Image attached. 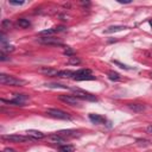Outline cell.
Instances as JSON below:
<instances>
[{
    "label": "cell",
    "mask_w": 152,
    "mask_h": 152,
    "mask_svg": "<svg viewBox=\"0 0 152 152\" xmlns=\"http://www.w3.org/2000/svg\"><path fill=\"white\" fill-rule=\"evenodd\" d=\"M8 2H10V5H13V6H21L25 4L24 0H20V1L19 0H10Z\"/></svg>",
    "instance_id": "cell-24"
},
{
    "label": "cell",
    "mask_w": 152,
    "mask_h": 152,
    "mask_svg": "<svg viewBox=\"0 0 152 152\" xmlns=\"http://www.w3.org/2000/svg\"><path fill=\"white\" fill-rule=\"evenodd\" d=\"M72 78L75 81H93V80H95V76H93V75H76Z\"/></svg>",
    "instance_id": "cell-12"
},
{
    "label": "cell",
    "mask_w": 152,
    "mask_h": 152,
    "mask_svg": "<svg viewBox=\"0 0 152 152\" xmlns=\"http://www.w3.org/2000/svg\"><path fill=\"white\" fill-rule=\"evenodd\" d=\"M46 114L51 118H55V119H59V120H69L70 119V115L61 109H56V108H50L46 110Z\"/></svg>",
    "instance_id": "cell-2"
},
{
    "label": "cell",
    "mask_w": 152,
    "mask_h": 152,
    "mask_svg": "<svg viewBox=\"0 0 152 152\" xmlns=\"http://www.w3.org/2000/svg\"><path fill=\"white\" fill-rule=\"evenodd\" d=\"M126 28H127L126 26H110L104 31V33H114V32H119V31H122Z\"/></svg>",
    "instance_id": "cell-15"
},
{
    "label": "cell",
    "mask_w": 152,
    "mask_h": 152,
    "mask_svg": "<svg viewBox=\"0 0 152 152\" xmlns=\"http://www.w3.org/2000/svg\"><path fill=\"white\" fill-rule=\"evenodd\" d=\"M108 78L112 80V81H120L121 76H120V74H118L115 71H109L108 72Z\"/></svg>",
    "instance_id": "cell-17"
},
{
    "label": "cell",
    "mask_w": 152,
    "mask_h": 152,
    "mask_svg": "<svg viewBox=\"0 0 152 152\" xmlns=\"http://www.w3.org/2000/svg\"><path fill=\"white\" fill-rule=\"evenodd\" d=\"M1 51L2 52H12L14 51V46L10 44H1Z\"/></svg>",
    "instance_id": "cell-19"
},
{
    "label": "cell",
    "mask_w": 152,
    "mask_h": 152,
    "mask_svg": "<svg viewBox=\"0 0 152 152\" xmlns=\"http://www.w3.org/2000/svg\"><path fill=\"white\" fill-rule=\"evenodd\" d=\"M5 152H14V151H13V150H11V148H6V150H5Z\"/></svg>",
    "instance_id": "cell-33"
},
{
    "label": "cell",
    "mask_w": 152,
    "mask_h": 152,
    "mask_svg": "<svg viewBox=\"0 0 152 152\" xmlns=\"http://www.w3.org/2000/svg\"><path fill=\"white\" fill-rule=\"evenodd\" d=\"M0 40H1V44H6V36L4 32L0 33Z\"/></svg>",
    "instance_id": "cell-30"
},
{
    "label": "cell",
    "mask_w": 152,
    "mask_h": 152,
    "mask_svg": "<svg viewBox=\"0 0 152 152\" xmlns=\"http://www.w3.org/2000/svg\"><path fill=\"white\" fill-rule=\"evenodd\" d=\"M113 63L116 64V65H119L120 68H122V69H125V70H131V69H132L131 66H128V65H126V64H124V63H120L119 61H113Z\"/></svg>",
    "instance_id": "cell-25"
},
{
    "label": "cell",
    "mask_w": 152,
    "mask_h": 152,
    "mask_svg": "<svg viewBox=\"0 0 152 152\" xmlns=\"http://www.w3.org/2000/svg\"><path fill=\"white\" fill-rule=\"evenodd\" d=\"M118 2H120V4H131L132 1L131 0H118Z\"/></svg>",
    "instance_id": "cell-32"
},
{
    "label": "cell",
    "mask_w": 152,
    "mask_h": 152,
    "mask_svg": "<svg viewBox=\"0 0 152 152\" xmlns=\"http://www.w3.org/2000/svg\"><path fill=\"white\" fill-rule=\"evenodd\" d=\"M74 75H75V71H71V70H61L58 72V76L63 78H70V77H74Z\"/></svg>",
    "instance_id": "cell-14"
},
{
    "label": "cell",
    "mask_w": 152,
    "mask_h": 152,
    "mask_svg": "<svg viewBox=\"0 0 152 152\" xmlns=\"http://www.w3.org/2000/svg\"><path fill=\"white\" fill-rule=\"evenodd\" d=\"M0 83L1 84H6V86H13V87H21L25 84V81L20 80V78H15L11 75H6V74H0Z\"/></svg>",
    "instance_id": "cell-1"
},
{
    "label": "cell",
    "mask_w": 152,
    "mask_h": 152,
    "mask_svg": "<svg viewBox=\"0 0 152 152\" xmlns=\"http://www.w3.org/2000/svg\"><path fill=\"white\" fill-rule=\"evenodd\" d=\"M1 138L4 140H7V141H11V142H26V141H30V140H33L32 138L27 137V135H19V134H11V135H1Z\"/></svg>",
    "instance_id": "cell-3"
},
{
    "label": "cell",
    "mask_w": 152,
    "mask_h": 152,
    "mask_svg": "<svg viewBox=\"0 0 152 152\" xmlns=\"http://www.w3.org/2000/svg\"><path fill=\"white\" fill-rule=\"evenodd\" d=\"M151 77H152V74H151Z\"/></svg>",
    "instance_id": "cell-35"
},
{
    "label": "cell",
    "mask_w": 152,
    "mask_h": 152,
    "mask_svg": "<svg viewBox=\"0 0 152 152\" xmlns=\"http://www.w3.org/2000/svg\"><path fill=\"white\" fill-rule=\"evenodd\" d=\"M0 61H1V62L10 61V57H7V56L5 55V52H2V51H1V53H0Z\"/></svg>",
    "instance_id": "cell-28"
},
{
    "label": "cell",
    "mask_w": 152,
    "mask_h": 152,
    "mask_svg": "<svg viewBox=\"0 0 152 152\" xmlns=\"http://www.w3.org/2000/svg\"><path fill=\"white\" fill-rule=\"evenodd\" d=\"M68 63H69V64H72V65H77V64H80V63H81V59H80L78 57L72 56V57H69Z\"/></svg>",
    "instance_id": "cell-21"
},
{
    "label": "cell",
    "mask_w": 152,
    "mask_h": 152,
    "mask_svg": "<svg viewBox=\"0 0 152 152\" xmlns=\"http://www.w3.org/2000/svg\"><path fill=\"white\" fill-rule=\"evenodd\" d=\"M48 140L51 142V144H57V145H61L63 142H65V139L63 137H61L59 134H51L48 137Z\"/></svg>",
    "instance_id": "cell-8"
},
{
    "label": "cell",
    "mask_w": 152,
    "mask_h": 152,
    "mask_svg": "<svg viewBox=\"0 0 152 152\" xmlns=\"http://www.w3.org/2000/svg\"><path fill=\"white\" fill-rule=\"evenodd\" d=\"M127 107L129 110H132L134 113H141L145 110V106L142 103H128Z\"/></svg>",
    "instance_id": "cell-9"
},
{
    "label": "cell",
    "mask_w": 152,
    "mask_h": 152,
    "mask_svg": "<svg viewBox=\"0 0 152 152\" xmlns=\"http://www.w3.org/2000/svg\"><path fill=\"white\" fill-rule=\"evenodd\" d=\"M38 72L45 75V76H58V70L57 69H53V68H50V66H42L38 69Z\"/></svg>",
    "instance_id": "cell-7"
},
{
    "label": "cell",
    "mask_w": 152,
    "mask_h": 152,
    "mask_svg": "<svg viewBox=\"0 0 152 152\" xmlns=\"http://www.w3.org/2000/svg\"><path fill=\"white\" fill-rule=\"evenodd\" d=\"M46 87L49 88H62V89H69L66 86H63V84H59V83H48Z\"/></svg>",
    "instance_id": "cell-22"
},
{
    "label": "cell",
    "mask_w": 152,
    "mask_h": 152,
    "mask_svg": "<svg viewBox=\"0 0 152 152\" xmlns=\"http://www.w3.org/2000/svg\"><path fill=\"white\" fill-rule=\"evenodd\" d=\"M146 133L152 135V125H150V126H147V127H146Z\"/></svg>",
    "instance_id": "cell-31"
},
{
    "label": "cell",
    "mask_w": 152,
    "mask_h": 152,
    "mask_svg": "<svg viewBox=\"0 0 152 152\" xmlns=\"http://www.w3.org/2000/svg\"><path fill=\"white\" fill-rule=\"evenodd\" d=\"M2 152H5V151H2Z\"/></svg>",
    "instance_id": "cell-36"
},
{
    "label": "cell",
    "mask_w": 152,
    "mask_h": 152,
    "mask_svg": "<svg viewBox=\"0 0 152 152\" xmlns=\"http://www.w3.org/2000/svg\"><path fill=\"white\" fill-rule=\"evenodd\" d=\"M64 55H66V56H69V57H72V56H74V50L70 49V48H66V49L64 50Z\"/></svg>",
    "instance_id": "cell-27"
},
{
    "label": "cell",
    "mask_w": 152,
    "mask_h": 152,
    "mask_svg": "<svg viewBox=\"0 0 152 152\" xmlns=\"http://www.w3.org/2000/svg\"><path fill=\"white\" fill-rule=\"evenodd\" d=\"M53 31L55 32H63V31H65V27L64 26H57V27H53Z\"/></svg>",
    "instance_id": "cell-29"
},
{
    "label": "cell",
    "mask_w": 152,
    "mask_h": 152,
    "mask_svg": "<svg viewBox=\"0 0 152 152\" xmlns=\"http://www.w3.org/2000/svg\"><path fill=\"white\" fill-rule=\"evenodd\" d=\"M37 42L44 45H62V40L59 38H55L52 36H45L37 38Z\"/></svg>",
    "instance_id": "cell-5"
},
{
    "label": "cell",
    "mask_w": 152,
    "mask_h": 152,
    "mask_svg": "<svg viewBox=\"0 0 152 152\" xmlns=\"http://www.w3.org/2000/svg\"><path fill=\"white\" fill-rule=\"evenodd\" d=\"M148 23H150V25H151V27H152V19H151V20H150Z\"/></svg>",
    "instance_id": "cell-34"
},
{
    "label": "cell",
    "mask_w": 152,
    "mask_h": 152,
    "mask_svg": "<svg viewBox=\"0 0 152 152\" xmlns=\"http://www.w3.org/2000/svg\"><path fill=\"white\" fill-rule=\"evenodd\" d=\"M53 33H55L53 28H48V30H44V31H40L39 32V34H46V36H51Z\"/></svg>",
    "instance_id": "cell-26"
},
{
    "label": "cell",
    "mask_w": 152,
    "mask_h": 152,
    "mask_svg": "<svg viewBox=\"0 0 152 152\" xmlns=\"http://www.w3.org/2000/svg\"><path fill=\"white\" fill-rule=\"evenodd\" d=\"M76 75H91V71L89 69H81L78 71H75L74 76H76Z\"/></svg>",
    "instance_id": "cell-23"
},
{
    "label": "cell",
    "mask_w": 152,
    "mask_h": 152,
    "mask_svg": "<svg viewBox=\"0 0 152 152\" xmlns=\"http://www.w3.org/2000/svg\"><path fill=\"white\" fill-rule=\"evenodd\" d=\"M17 24H18L21 28H26V27L30 26V21H28V19H25V18H19V19L17 20Z\"/></svg>",
    "instance_id": "cell-16"
},
{
    "label": "cell",
    "mask_w": 152,
    "mask_h": 152,
    "mask_svg": "<svg viewBox=\"0 0 152 152\" xmlns=\"http://www.w3.org/2000/svg\"><path fill=\"white\" fill-rule=\"evenodd\" d=\"M71 91L74 93V95L77 99H83V100H88V101H96V97L94 95H91L88 91H84L80 88H71Z\"/></svg>",
    "instance_id": "cell-4"
},
{
    "label": "cell",
    "mask_w": 152,
    "mask_h": 152,
    "mask_svg": "<svg viewBox=\"0 0 152 152\" xmlns=\"http://www.w3.org/2000/svg\"><path fill=\"white\" fill-rule=\"evenodd\" d=\"M57 134H59L61 137H76L77 132L76 131H72V129H64V131H59L57 132Z\"/></svg>",
    "instance_id": "cell-13"
},
{
    "label": "cell",
    "mask_w": 152,
    "mask_h": 152,
    "mask_svg": "<svg viewBox=\"0 0 152 152\" xmlns=\"http://www.w3.org/2000/svg\"><path fill=\"white\" fill-rule=\"evenodd\" d=\"M1 26H2V28H5V30H10V28L13 27V24H12V21H11L10 19H4L2 23H1Z\"/></svg>",
    "instance_id": "cell-18"
},
{
    "label": "cell",
    "mask_w": 152,
    "mask_h": 152,
    "mask_svg": "<svg viewBox=\"0 0 152 152\" xmlns=\"http://www.w3.org/2000/svg\"><path fill=\"white\" fill-rule=\"evenodd\" d=\"M25 133H26V135H27V137L32 138L33 140H34V139H43V138H44V134H43L40 131H36V129H28V131H26Z\"/></svg>",
    "instance_id": "cell-10"
},
{
    "label": "cell",
    "mask_w": 152,
    "mask_h": 152,
    "mask_svg": "<svg viewBox=\"0 0 152 152\" xmlns=\"http://www.w3.org/2000/svg\"><path fill=\"white\" fill-rule=\"evenodd\" d=\"M58 99L63 102H65L66 104H70V106H76L78 104V99L76 96H72V95H59Z\"/></svg>",
    "instance_id": "cell-6"
},
{
    "label": "cell",
    "mask_w": 152,
    "mask_h": 152,
    "mask_svg": "<svg viewBox=\"0 0 152 152\" xmlns=\"http://www.w3.org/2000/svg\"><path fill=\"white\" fill-rule=\"evenodd\" d=\"M89 120L93 124H96V125H100V124L104 122V118L99 115V114H89Z\"/></svg>",
    "instance_id": "cell-11"
},
{
    "label": "cell",
    "mask_w": 152,
    "mask_h": 152,
    "mask_svg": "<svg viewBox=\"0 0 152 152\" xmlns=\"http://www.w3.org/2000/svg\"><path fill=\"white\" fill-rule=\"evenodd\" d=\"M74 151H75V147L72 145H63L59 148V152H74Z\"/></svg>",
    "instance_id": "cell-20"
}]
</instances>
